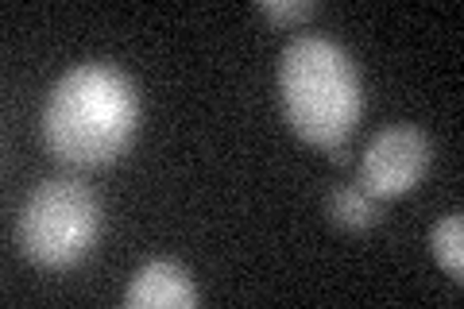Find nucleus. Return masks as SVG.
<instances>
[{
    "instance_id": "obj_1",
    "label": "nucleus",
    "mask_w": 464,
    "mask_h": 309,
    "mask_svg": "<svg viewBox=\"0 0 464 309\" xmlns=\"http://www.w3.org/2000/svg\"><path fill=\"white\" fill-rule=\"evenodd\" d=\"M140 85L112 63L70 66L43 105V143L74 170L112 167L140 136Z\"/></svg>"
},
{
    "instance_id": "obj_2",
    "label": "nucleus",
    "mask_w": 464,
    "mask_h": 309,
    "mask_svg": "<svg viewBox=\"0 0 464 309\" xmlns=\"http://www.w3.org/2000/svg\"><path fill=\"white\" fill-rule=\"evenodd\" d=\"M279 97L290 131L322 151L348 143L364 112V85L356 63L344 47L322 35H298L283 47Z\"/></svg>"
},
{
    "instance_id": "obj_3",
    "label": "nucleus",
    "mask_w": 464,
    "mask_h": 309,
    "mask_svg": "<svg viewBox=\"0 0 464 309\" xmlns=\"http://www.w3.org/2000/svg\"><path fill=\"white\" fill-rule=\"evenodd\" d=\"M16 237L24 256L43 271H70L101 237V201L82 179H47L27 194Z\"/></svg>"
},
{
    "instance_id": "obj_4",
    "label": "nucleus",
    "mask_w": 464,
    "mask_h": 309,
    "mask_svg": "<svg viewBox=\"0 0 464 309\" xmlns=\"http://www.w3.org/2000/svg\"><path fill=\"white\" fill-rule=\"evenodd\" d=\"M430 163H433V147L426 131H418L414 124L383 128L360 151V186L375 201L402 198L426 179Z\"/></svg>"
},
{
    "instance_id": "obj_5",
    "label": "nucleus",
    "mask_w": 464,
    "mask_h": 309,
    "mask_svg": "<svg viewBox=\"0 0 464 309\" xmlns=\"http://www.w3.org/2000/svg\"><path fill=\"white\" fill-rule=\"evenodd\" d=\"M198 286L179 263L170 259H151L128 278L124 305L128 309H194L198 305Z\"/></svg>"
},
{
    "instance_id": "obj_6",
    "label": "nucleus",
    "mask_w": 464,
    "mask_h": 309,
    "mask_svg": "<svg viewBox=\"0 0 464 309\" xmlns=\"http://www.w3.org/2000/svg\"><path fill=\"white\" fill-rule=\"evenodd\" d=\"M380 205H383V201H375L360 182H344V186H337V189L329 194L325 209H329V217L337 220L341 228L364 232V228H372L375 220H380Z\"/></svg>"
},
{
    "instance_id": "obj_7",
    "label": "nucleus",
    "mask_w": 464,
    "mask_h": 309,
    "mask_svg": "<svg viewBox=\"0 0 464 309\" xmlns=\"http://www.w3.org/2000/svg\"><path fill=\"white\" fill-rule=\"evenodd\" d=\"M430 247H433V259L449 278H464V220L460 213H449L441 217L430 232Z\"/></svg>"
},
{
    "instance_id": "obj_8",
    "label": "nucleus",
    "mask_w": 464,
    "mask_h": 309,
    "mask_svg": "<svg viewBox=\"0 0 464 309\" xmlns=\"http://www.w3.org/2000/svg\"><path fill=\"white\" fill-rule=\"evenodd\" d=\"M256 12H259V16H267L271 24L286 27V24L310 20L314 12H317V5H314V0H259Z\"/></svg>"
}]
</instances>
